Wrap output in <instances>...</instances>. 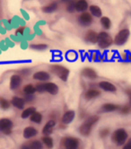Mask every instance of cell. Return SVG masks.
<instances>
[{
  "label": "cell",
  "instance_id": "13",
  "mask_svg": "<svg viewBox=\"0 0 131 149\" xmlns=\"http://www.w3.org/2000/svg\"><path fill=\"white\" fill-rule=\"evenodd\" d=\"M98 36H99V34L96 33L94 31L91 30L87 31L85 35V40L88 42H91V43H96V42H98Z\"/></svg>",
  "mask_w": 131,
  "mask_h": 149
},
{
  "label": "cell",
  "instance_id": "10",
  "mask_svg": "<svg viewBox=\"0 0 131 149\" xmlns=\"http://www.w3.org/2000/svg\"><path fill=\"white\" fill-rule=\"evenodd\" d=\"M99 86L101 89L106 91V92H111V93H114L117 91V88L114 84H111L110 82H107V81H102L100 82L99 84Z\"/></svg>",
  "mask_w": 131,
  "mask_h": 149
},
{
  "label": "cell",
  "instance_id": "15",
  "mask_svg": "<svg viewBox=\"0 0 131 149\" xmlns=\"http://www.w3.org/2000/svg\"><path fill=\"white\" fill-rule=\"evenodd\" d=\"M45 89H46V92L49 93L52 95H55L59 93V86L56 84H53V83L45 84Z\"/></svg>",
  "mask_w": 131,
  "mask_h": 149
},
{
  "label": "cell",
  "instance_id": "14",
  "mask_svg": "<svg viewBox=\"0 0 131 149\" xmlns=\"http://www.w3.org/2000/svg\"><path fill=\"white\" fill-rule=\"evenodd\" d=\"M33 78L35 80L45 82L49 79V73H47L45 71H39L33 74Z\"/></svg>",
  "mask_w": 131,
  "mask_h": 149
},
{
  "label": "cell",
  "instance_id": "19",
  "mask_svg": "<svg viewBox=\"0 0 131 149\" xmlns=\"http://www.w3.org/2000/svg\"><path fill=\"white\" fill-rule=\"evenodd\" d=\"M75 10L78 12H84L87 9L88 7V4H87L86 1H77L75 3Z\"/></svg>",
  "mask_w": 131,
  "mask_h": 149
},
{
  "label": "cell",
  "instance_id": "21",
  "mask_svg": "<svg viewBox=\"0 0 131 149\" xmlns=\"http://www.w3.org/2000/svg\"><path fill=\"white\" fill-rule=\"evenodd\" d=\"M102 109L103 111L110 112V111H114L118 110L119 109V106L118 105H116V104H113V103H105L102 106Z\"/></svg>",
  "mask_w": 131,
  "mask_h": 149
},
{
  "label": "cell",
  "instance_id": "2",
  "mask_svg": "<svg viewBox=\"0 0 131 149\" xmlns=\"http://www.w3.org/2000/svg\"><path fill=\"white\" fill-rule=\"evenodd\" d=\"M111 139L116 145L122 146L128 139V133L124 129H118L113 132L111 136Z\"/></svg>",
  "mask_w": 131,
  "mask_h": 149
},
{
  "label": "cell",
  "instance_id": "35",
  "mask_svg": "<svg viewBox=\"0 0 131 149\" xmlns=\"http://www.w3.org/2000/svg\"><path fill=\"white\" fill-rule=\"evenodd\" d=\"M67 58L69 59V60H74L76 58V55H75V53L73 52V51H69L68 53V55H67Z\"/></svg>",
  "mask_w": 131,
  "mask_h": 149
},
{
  "label": "cell",
  "instance_id": "34",
  "mask_svg": "<svg viewBox=\"0 0 131 149\" xmlns=\"http://www.w3.org/2000/svg\"><path fill=\"white\" fill-rule=\"evenodd\" d=\"M109 134H110V130H109V129H103L100 132L101 137H106Z\"/></svg>",
  "mask_w": 131,
  "mask_h": 149
},
{
  "label": "cell",
  "instance_id": "25",
  "mask_svg": "<svg viewBox=\"0 0 131 149\" xmlns=\"http://www.w3.org/2000/svg\"><path fill=\"white\" fill-rule=\"evenodd\" d=\"M101 24H102V27L104 29H106V30L110 29L111 26V22L110 18H108L106 16H103V17L101 18Z\"/></svg>",
  "mask_w": 131,
  "mask_h": 149
},
{
  "label": "cell",
  "instance_id": "40",
  "mask_svg": "<svg viewBox=\"0 0 131 149\" xmlns=\"http://www.w3.org/2000/svg\"><path fill=\"white\" fill-rule=\"evenodd\" d=\"M127 93L128 94V96H129V101H130V104H131V90H128Z\"/></svg>",
  "mask_w": 131,
  "mask_h": 149
},
{
  "label": "cell",
  "instance_id": "31",
  "mask_svg": "<svg viewBox=\"0 0 131 149\" xmlns=\"http://www.w3.org/2000/svg\"><path fill=\"white\" fill-rule=\"evenodd\" d=\"M31 48L36 50H43L47 49V45L46 44H31Z\"/></svg>",
  "mask_w": 131,
  "mask_h": 149
},
{
  "label": "cell",
  "instance_id": "26",
  "mask_svg": "<svg viewBox=\"0 0 131 149\" xmlns=\"http://www.w3.org/2000/svg\"><path fill=\"white\" fill-rule=\"evenodd\" d=\"M42 142L43 144H44L49 149L52 148L53 147V139L49 136H43L42 138Z\"/></svg>",
  "mask_w": 131,
  "mask_h": 149
},
{
  "label": "cell",
  "instance_id": "41",
  "mask_svg": "<svg viewBox=\"0 0 131 149\" xmlns=\"http://www.w3.org/2000/svg\"><path fill=\"white\" fill-rule=\"evenodd\" d=\"M24 30V27H22V28H19L17 30V33H23V31Z\"/></svg>",
  "mask_w": 131,
  "mask_h": 149
},
{
  "label": "cell",
  "instance_id": "38",
  "mask_svg": "<svg viewBox=\"0 0 131 149\" xmlns=\"http://www.w3.org/2000/svg\"><path fill=\"white\" fill-rule=\"evenodd\" d=\"M32 99H33V97H32L31 95H26V97H25V100H26V101H28V102L31 101Z\"/></svg>",
  "mask_w": 131,
  "mask_h": 149
},
{
  "label": "cell",
  "instance_id": "11",
  "mask_svg": "<svg viewBox=\"0 0 131 149\" xmlns=\"http://www.w3.org/2000/svg\"><path fill=\"white\" fill-rule=\"evenodd\" d=\"M38 134V130L33 127H27L24 130V136L26 139H30V138L35 136Z\"/></svg>",
  "mask_w": 131,
  "mask_h": 149
},
{
  "label": "cell",
  "instance_id": "16",
  "mask_svg": "<svg viewBox=\"0 0 131 149\" xmlns=\"http://www.w3.org/2000/svg\"><path fill=\"white\" fill-rule=\"evenodd\" d=\"M75 118V111H68L66 112L63 117H62V123L64 124H69L70 122L73 121Z\"/></svg>",
  "mask_w": 131,
  "mask_h": 149
},
{
  "label": "cell",
  "instance_id": "6",
  "mask_svg": "<svg viewBox=\"0 0 131 149\" xmlns=\"http://www.w3.org/2000/svg\"><path fill=\"white\" fill-rule=\"evenodd\" d=\"M129 30L128 29H122L118 31V33L116 35L115 39H114V42L115 44L118 45V46H121L123 44H125L126 42L128 41V37H129Z\"/></svg>",
  "mask_w": 131,
  "mask_h": 149
},
{
  "label": "cell",
  "instance_id": "30",
  "mask_svg": "<svg viewBox=\"0 0 131 149\" xmlns=\"http://www.w3.org/2000/svg\"><path fill=\"white\" fill-rule=\"evenodd\" d=\"M0 106H1L2 109L6 110L10 107V103L7 100H6L4 98H0Z\"/></svg>",
  "mask_w": 131,
  "mask_h": 149
},
{
  "label": "cell",
  "instance_id": "28",
  "mask_svg": "<svg viewBox=\"0 0 131 149\" xmlns=\"http://www.w3.org/2000/svg\"><path fill=\"white\" fill-rule=\"evenodd\" d=\"M24 92L26 93V95H31L36 92V87H34L32 84H27L24 88Z\"/></svg>",
  "mask_w": 131,
  "mask_h": 149
},
{
  "label": "cell",
  "instance_id": "36",
  "mask_svg": "<svg viewBox=\"0 0 131 149\" xmlns=\"http://www.w3.org/2000/svg\"><path fill=\"white\" fill-rule=\"evenodd\" d=\"M67 9H68V12H74L75 10V3H70V4H68V7H67Z\"/></svg>",
  "mask_w": 131,
  "mask_h": 149
},
{
  "label": "cell",
  "instance_id": "7",
  "mask_svg": "<svg viewBox=\"0 0 131 149\" xmlns=\"http://www.w3.org/2000/svg\"><path fill=\"white\" fill-rule=\"evenodd\" d=\"M13 122L8 119H1L0 120V132L4 134H10L12 132Z\"/></svg>",
  "mask_w": 131,
  "mask_h": 149
},
{
  "label": "cell",
  "instance_id": "12",
  "mask_svg": "<svg viewBox=\"0 0 131 149\" xmlns=\"http://www.w3.org/2000/svg\"><path fill=\"white\" fill-rule=\"evenodd\" d=\"M56 125V122L54 120H49L46 123V125L44 126L42 130V133L45 136H49L52 132H53V129Z\"/></svg>",
  "mask_w": 131,
  "mask_h": 149
},
{
  "label": "cell",
  "instance_id": "33",
  "mask_svg": "<svg viewBox=\"0 0 131 149\" xmlns=\"http://www.w3.org/2000/svg\"><path fill=\"white\" fill-rule=\"evenodd\" d=\"M130 111H131L130 105H125L124 107H122V108H121V113H123V114H128V113H129V112H130Z\"/></svg>",
  "mask_w": 131,
  "mask_h": 149
},
{
  "label": "cell",
  "instance_id": "24",
  "mask_svg": "<svg viewBox=\"0 0 131 149\" xmlns=\"http://www.w3.org/2000/svg\"><path fill=\"white\" fill-rule=\"evenodd\" d=\"M35 108H33V107H30V108H27V109H25L24 111H23V113H22V118L23 119H27L28 117H31L32 114H33L34 112H35Z\"/></svg>",
  "mask_w": 131,
  "mask_h": 149
},
{
  "label": "cell",
  "instance_id": "42",
  "mask_svg": "<svg viewBox=\"0 0 131 149\" xmlns=\"http://www.w3.org/2000/svg\"><path fill=\"white\" fill-rule=\"evenodd\" d=\"M128 144L131 145V138H129V139H128Z\"/></svg>",
  "mask_w": 131,
  "mask_h": 149
},
{
  "label": "cell",
  "instance_id": "37",
  "mask_svg": "<svg viewBox=\"0 0 131 149\" xmlns=\"http://www.w3.org/2000/svg\"><path fill=\"white\" fill-rule=\"evenodd\" d=\"M20 149H31L30 148V145L29 144H24V145H23V146H21Z\"/></svg>",
  "mask_w": 131,
  "mask_h": 149
},
{
  "label": "cell",
  "instance_id": "23",
  "mask_svg": "<svg viewBox=\"0 0 131 149\" xmlns=\"http://www.w3.org/2000/svg\"><path fill=\"white\" fill-rule=\"evenodd\" d=\"M90 12L95 17H101L102 16V10L99 6H90Z\"/></svg>",
  "mask_w": 131,
  "mask_h": 149
},
{
  "label": "cell",
  "instance_id": "3",
  "mask_svg": "<svg viewBox=\"0 0 131 149\" xmlns=\"http://www.w3.org/2000/svg\"><path fill=\"white\" fill-rule=\"evenodd\" d=\"M113 42V40L111 36L107 33L106 31H102L99 33L98 36V44L102 49H106L108 47H110Z\"/></svg>",
  "mask_w": 131,
  "mask_h": 149
},
{
  "label": "cell",
  "instance_id": "4",
  "mask_svg": "<svg viewBox=\"0 0 131 149\" xmlns=\"http://www.w3.org/2000/svg\"><path fill=\"white\" fill-rule=\"evenodd\" d=\"M62 146L65 147V149H78L80 142L77 138L73 136H67L62 138L61 140Z\"/></svg>",
  "mask_w": 131,
  "mask_h": 149
},
{
  "label": "cell",
  "instance_id": "8",
  "mask_svg": "<svg viewBox=\"0 0 131 149\" xmlns=\"http://www.w3.org/2000/svg\"><path fill=\"white\" fill-rule=\"evenodd\" d=\"M79 22L82 25L84 26H88L92 24L93 22V17L92 15L89 13H83L80 16H79Z\"/></svg>",
  "mask_w": 131,
  "mask_h": 149
},
{
  "label": "cell",
  "instance_id": "17",
  "mask_svg": "<svg viewBox=\"0 0 131 149\" xmlns=\"http://www.w3.org/2000/svg\"><path fill=\"white\" fill-rule=\"evenodd\" d=\"M25 102H24V99H22V98H20V97H14L13 99H12V102H11V103H12L15 107H16L17 109H24V103Z\"/></svg>",
  "mask_w": 131,
  "mask_h": 149
},
{
  "label": "cell",
  "instance_id": "18",
  "mask_svg": "<svg viewBox=\"0 0 131 149\" xmlns=\"http://www.w3.org/2000/svg\"><path fill=\"white\" fill-rule=\"evenodd\" d=\"M100 94H101L100 91H98V90H96V89H90V90H88V91H87V92L85 93L84 97H85L87 100H91V99H93V98L98 97Z\"/></svg>",
  "mask_w": 131,
  "mask_h": 149
},
{
  "label": "cell",
  "instance_id": "5",
  "mask_svg": "<svg viewBox=\"0 0 131 149\" xmlns=\"http://www.w3.org/2000/svg\"><path fill=\"white\" fill-rule=\"evenodd\" d=\"M51 72L54 73L63 81H67L68 74H69V71L68 68H66L63 66H59V65H54L50 68Z\"/></svg>",
  "mask_w": 131,
  "mask_h": 149
},
{
  "label": "cell",
  "instance_id": "29",
  "mask_svg": "<svg viewBox=\"0 0 131 149\" xmlns=\"http://www.w3.org/2000/svg\"><path fill=\"white\" fill-rule=\"evenodd\" d=\"M30 148L31 149H42L43 146L42 143L39 140H34V141H31L30 144Z\"/></svg>",
  "mask_w": 131,
  "mask_h": 149
},
{
  "label": "cell",
  "instance_id": "20",
  "mask_svg": "<svg viewBox=\"0 0 131 149\" xmlns=\"http://www.w3.org/2000/svg\"><path fill=\"white\" fill-rule=\"evenodd\" d=\"M82 74L85 77H88L90 79H95L97 77V74L96 72L92 69V68H84L82 72Z\"/></svg>",
  "mask_w": 131,
  "mask_h": 149
},
{
  "label": "cell",
  "instance_id": "1",
  "mask_svg": "<svg viewBox=\"0 0 131 149\" xmlns=\"http://www.w3.org/2000/svg\"><path fill=\"white\" fill-rule=\"evenodd\" d=\"M99 120V117L98 116H92V117H89L88 119L85 120V122H84L80 127H79V132L82 136H89L90 133H91V130H92V127Z\"/></svg>",
  "mask_w": 131,
  "mask_h": 149
},
{
  "label": "cell",
  "instance_id": "27",
  "mask_svg": "<svg viewBox=\"0 0 131 149\" xmlns=\"http://www.w3.org/2000/svg\"><path fill=\"white\" fill-rule=\"evenodd\" d=\"M31 120L32 121V122H35V123H40L41 122V120H42V116H41V114L40 113V112H37V111H35L33 114H32L31 116Z\"/></svg>",
  "mask_w": 131,
  "mask_h": 149
},
{
  "label": "cell",
  "instance_id": "32",
  "mask_svg": "<svg viewBox=\"0 0 131 149\" xmlns=\"http://www.w3.org/2000/svg\"><path fill=\"white\" fill-rule=\"evenodd\" d=\"M36 91L39 93H43V92H46L45 89V84H39L36 86Z\"/></svg>",
  "mask_w": 131,
  "mask_h": 149
},
{
  "label": "cell",
  "instance_id": "9",
  "mask_svg": "<svg viewBox=\"0 0 131 149\" xmlns=\"http://www.w3.org/2000/svg\"><path fill=\"white\" fill-rule=\"evenodd\" d=\"M22 84V78L18 74H14L10 79V88L12 90L17 89Z\"/></svg>",
  "mask_w": 131,
  "mask_h": 149
},
{
  "label": "cell",
  "instance_id": "22",
  "mask_svg": "<svg viewBox=\"0 0 131 149\" xmlns=\"http://www.w3.org/2000/svg\"><path fill=\"white\" fill-rule=\"evenodd\" d=\"M57 8H58L57 3H51V4H49V5H48V6H46L43 7V8H42V11L44 12V13L49 14V13L55 12L56 10H57Z\"/></svg>",
  "mask_w": 131,
  "mask_h": 149
},
{
  "label": "cell",
  "instance_id": "39",
  "mask_svg": "<svg viewBox=\"0 0 131 149\" xmlns=\"http://www.w3.org/2000/svg\"><path fill=\"white\" fill-rule=\"evenodd\" d=\"M122 149H131V145H129V144H126L124 146H123V148Z\"/></svg>",
  "mask_w": 131,
  "mask_h": 149
}]
</instances>
